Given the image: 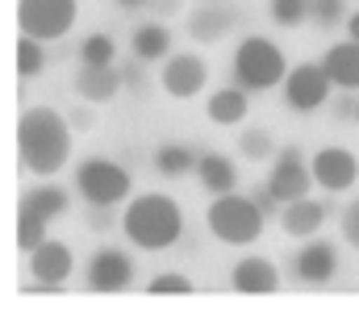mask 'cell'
<instances>
[{"mask_svg": "<svg viewBox=\"0 0 359 313\" xmlns=\"http://www.w3.org/2000/svg\"><path fill=\"white\" fill-rule=\"evenodd\" d=\"M238 151L247 155V159H276V142H271V134L268 130H247L243 138H238Z\"/></svg>", "mask_w": 359, "mask_h": 313, "instance_id": "obj_27", "label": "cell"}, {"mask_svg": "<svg viewBox=\"0 0 359 313\" xmlns=\"http://www.w3.org/2000/svg\"><path fill=\"white\" fill-rule=\"evenodd\" d=\"M80 17V0H17V25L21 34L50 42L63 38Z\"/></svg>", "mask_w": 359, "mask_h": 313, "instance_id": "obj_6", "label": "cell"}, {"mask_svg": "<svg viewBox=\"0 0 359 313\" xmlns=\"http://www.w3.org/2000/svg\"><path fill=\"white\" fill-rule=\"evenodd\" d=\"M230 284H234V293H276V288H280V272L271 267V259L251 255V259L234 263Z\"/></svg>", "mask_w": 359, "mask_h": 313, "instance_id": "obj_15", "label": "cell"}, {"mask_svg": "<svg viewBox=\"0 0 359 313\" xmlns=\"http://www.w3.org/2000/svg\"><path fill=\"white\" fill-rule=\"evenodd\" d=\"M121 225H126V234H130L134 246H142V251H168V246H176L180 230H184V217H180V205L172 197L147 193V197L130 201Z\"/></svg>", "mask_w": 359, "mask_h": 313, "instance_id": "obj_2", "label": "cell"}, {"mask_svg": "<svg viewBox=\"0 0 359 313\" xmlns=\"http://www.w3.org/2000/svg\"><path fill=\"white\" fill-rule=\"evenodd\" d=\"M209 230H213V238H222L230 246H247L264 234V209L251 197L222 193V201L209 205Z\"/></svg>", "mask_w": 359, "mask_h": 313, "instance_id": "obj_3", "label": "cell"}, {"mask_svg": "<svg viewBox=\"0 0 359 313\" xmlns=\"http://www.w3.org/2000/svg\"><path fill=\"white\" fill-rule=\"evenodd\" d=\"M134 284V259L121 251H96L88 263V288L92 293H121Z\"/></svg>", "mask_w": 359, "mask_h": 313, "instance_id": "obj_10", "label": "cell"}, {"mask_svg": "<svg viewBox=\"0 0 359 313\" xmlns=\"http://www.w3.org/2000/svg\"><path fill=\"white\" fill-rule=\"evenodd\" d=\"M309 17V0H271V21L276 25H301Z\"/></svg>", "mask_w": 359, "mask_h": 313, "instance_id": "obj_28", "label": "cell"}, {"mask_svg": "<svg viewBox=\"0 0 359 313\" xmlns=\"http://www.w3.org/2000/svg\"><path fill=\"white\" fill-rule=\"evenodd\" d=\"M205 113H209V121H217V125H238V121L247 117V92H243V88H217V92L205 101Z\"/></svg>", "mask_w": 359, "mask_h": 313, "instance_id": "obj_20", "label": "cell"}, {"mask_svg": "<svg viewBox=\"0 0 359 313\" xmlns=\"http://www.w3.org/2000/svg\"><path fill=\"white\" fill-rule=\"evenodd\" d=\"M29 276H34V284H42V288H59L67 276H72V251L63 246V242H42L38 251H29Z\"/></svg>", "mask_w": 359, "mask_h": 313, "instance_id": "obj_12", "label": "cell"}, {"mask_svg": "<svg viewBox=\"0 0 359 313\" xmlns=\"http://www.w3.org/2000/svg\"><path fill=\"white\" fill-rule=\"evenodd\" d=\"M292 272L301 284H330L339 272V251L330 242H305L292 259Z\"/></svg>", "mask_w": 359, "mask_h": 313, "instance_id": "obj_13", "label": "cell"}, {"mask_svg": "<svg viewBox=\"0 0 359 313\" xmlns=\"http://www.w3.org/2000/svg\"><path fill=\"white\" fill-rule=\"evenodd\" d=\"M113 55H117V46H113L109 34H88V38L80 42V59H84V67H113Z\"/></svg>", "mask_w": 359, "mask_h": 313, "instance_id": "obj_24", "label": "cell"}, {"mask_svg": "<svg viewBox=\"0 0 359 313\" xmlns=\"http://www.w3.org/2000/svg\"><path fill=\"white\" fill-rule=\"evenodd\" d=\"M251 201H255V205L264 209V217H268V213H276V205H280V201H276V193H271V188H259V193H255V197H251Z\"/></svg>", "mask_w": 359, "mask_h": 313, "instance_id": "obj_32", "label": "cell"}, {"mask_svg": "<svg viewBox=\"0 0 359 313\" xmlns=\"http://www.w3.org/2000/svg\"><path fill=\"white\" fill-rule=\"evenodd\" d=\"M151 293H155V297H163V293H192V280L180 276V272H163V276L151 280Z\"/></svg>", "mask_w": 359, "mask_h": 313, "instance_id": "obj_30", "label": "cell"}, {"mask_svg": "<svg viewBox=\"0 0 359 313\" xmlns=\"http://www.w3.org/2000/svg\"><path fill=\"white\" fill-rule=\"evenodd\" d=\"M196 176H201V184H205L213 197L234 193V184H238V172L230 167L226 155H201V159H196Z\"/></svg>", "mask_w": 359, "mask_h": 313, "instance_id": "obj_19", "label": "cell"}, {"mask_svg": "<svg viewBox=\"0 0 359 313\" xmlns=\"http://www.w3.org/2000/svg\"><path fill=\"white\" fill-rule=\"evenodd\" d=\"M42 67H46L42 42L29 38V34H21V42H17V71H21L25 80H34V76H42Z\"/></svg>", "mask_w": 359, "mask_h": 313, "instance_id": "obj_25", "label": "cell"}, {"mask_svg": "<svg viewBox=\"0 0 359 313\" xmlns=\"http://www.w3.org/2000/svg\"><path fill=\"white\" fill-rule=\"evenodd\" d=\"M322 71L330 76V84H339V88H359V42H339V46H330L326 50V59H322Z\"/></svg>", "mask_w": 359, "mask_h": 313, "instance_id": "obj_16", "label": "cell"}, {"mask_svg": "<svg viewBox=\"0 0 359 313\" xmlns=\"http://www.w3.org/2000/svg\"><path fill=\"white\" fill-rule=\"evenodd\" d=\"M76 88H80V97L88 104H109L117 97V88H121V76L113 67H80Z\"/></svg>", "mask_w": 359, "mask_h": 313, "instance_id": "obj_18", "label": "cell"}, {"mask_svg": "<svg viewBox=\"0 0 359 313\" xmlns=\"http://www.w3.org/2000/svg\"><path fill=\"white\" fill-rule=\"evenodd\" d=\"M130 46H134V59H142V63H155V59H163V55L172 50V34H168V25L151 21V25H138V29H134Z\"/></svg>", "mask_w": 359, "mask_h": 313, "instance_id": "obj_21", "label": "cell"}, {"mask_svg": "<svg viewBox=\"0 0 359 313\" xmlns=\"http://www.w3.org/2000/svg\"><path fill=\"white\" fill-rule=\"evenodd\" d=\"M309 172H313V184H322L326 193H347L359 180V159L343 146H326V151L313 155Z\"/></svg>", "mask_w": 359, "mask_h": 313, "instance_id": "obj_9", "label": "cell"}, {"mask_svg": "<svg viewBox=\"0 0 359 313\" xmlns=\"http://www.w3.org/2000/svg\"><path fill=\"white\" fill-rule=\"evenodd\" d=\"M21 205L34 209V213H42V217L50 221V217H63V213H67V193H63V188H55V184H46V188H34Z\"/></svg>", "mask_w": 359, "mask_h": 313, "instance_id": "obj_23", "label": "cell"}, {"mask_svg": "<svg viewBox=\"0 0 359 313\" xmlns=\"http://www.w3.org/2000/svg\"><path fill=\"white\" fill-rule=\"evenodd\" d=\"M347 34H351V42H359V13L355 17H347Z\"/></svg>", "mask_w": 359, "mask_h": 313, "instance_id": "obj_34", "label": "cell"}, {"mask_svg": "<svg viewBox=\"0 0 359 313\" xmlns=\"http://www.w3.org/2000/svg\"><path fill=\"white\" fill-rule=\"evenodd\" d=\"M192 167H196V155L188 146H159V155H155V172H163V176H184Z\"/></svg>", "mask_w": 359, "mask_h": 313, "instance_id": "obj_26", "label": "cell"}, {"mask_svg": "<svg viewBox=\"0 0 359 313\" xmlns=\"http://www.w3.org/2000/svg\"><path fill=\"white\" fill-rule=\"evenodd\" d=\"M334 109H339V117H351V109H355V97H339V104H334Z\"/></svg>", "mask_w": 359, "mask_h": 313, "instance_id": "obj_33", "label": "cell"}, {"mask_svg": "<svg viewBox=\"0 0 359 313\" xmlns=\"http://www.w3.org/2000/svg\"><path fill=\"white\" fill-rule=\"evenodd\" d=\"M42 242H46V217L21 205V217H17V246L29 255V251H38Z\"/></svg>", "mask_w": 359, "mask_h": 313, "instance_id": "obj_22", "label": "cell"}, {"mask_svg": "<svg viewBox=\"0 0 359 313\" xmlns=\"http://www.w3.org/2000/svg\"><path fill=\"white\" fill-rule=\"evenodd\" d=\"M322 221H326V209L318 205V201H309V197L288 201V205L280 209V225H284V234H292V238H309V234H318Z\"/></svg>", "mask_w": 359, "mask_h": 313, "instance_id": "obj_17", "label": "cell"}, {"mask_svg": "<svg viewBox=\"0 0 359 313\" xmlns=\"http://www.w3.org/2000/svg\"><path fill=\"white\" fill-rule=\"evenodd\" d=\"M234 76H238V88H276L288 76L284 50L268 38H247L234 50Z\"/></svg>", "mask_w": 359, "mask_h": 313, "instance_id": "obj_4", "label": "cell"}, {"mask_svg": "<svg viewBox=\"0 0 359 313\" xmlns=\"http://www.w3.org/2000/svg\"><path fill=\"white\" fill-rule=\"evenodd\" d=\"M76 188L92 209H109L130 197V172L117 167L113 159H84L76 167Z\"/></svg>", "mask_w": 359, "mask_h": 313, "instance_id": "obj_5", "label": "cell"}, {"mask_svg": "<svg viewBox=\"0 0 359 313\" xmlns=\"http://www.w3.org/2000/svg\"><path fill=\"white\" fill-rule=\"evenodd\" d=\"M309 184H313V172H309V163L301 159V151L297 146H288V151H276V159H271V176H268V188L276 193V201H301V197H309Z\"/></svg>", "mask_w": 359, "mask_h": 313, "instance_id": "obj_8", "label": "cell"}, {"mask_svg": "<svg viewBox=\"0 0 359 313\" xmlns=\"http://www.w3.org/2000/svg\"><path fill=\"white\" fill-rule=\"evenodd\" d=\"M205 80H209V67H205L196 55H172L168 67H163V92L176 97V101L196 97V92L205 88Z\"/></svg>", "mask_w": 359, "mask_h": 313, "instance_id": "obj_11", "label": "cell"}, {"mask_svg": "<svg viewBox=\"0 0 359 313\" xmlns=\"http://www.w3.org/2000/svg\"><path fill=\"white\" fill-rule=\"evenodd\" d=\"M309 17L330 29V25H339L347 17V0H309Z\"/></svg>", "mask_w": 359, "mask_h": 313, "instance_id": "obj_29", "label": "cell"}, {"mask_svg": "<svg viewBox=\"0 0 359 313\" xmlns=\"http://www.w3.org/2000/svg\"><path fill=\"white\" fill-rule=\"evenodd\" d=\"M234 25H238L234 8H226V4H217V0L201 4V8L188 17V29H192V38H196V42H217V38H226Z\"/></svg>", "mask_w": 359, "mask_h": 313, "instance_id": "obj_14", "label": "cell"}, {"mask_svg": "<svg viewBox=\"0 0 359 313\" xmlns=\"http://www.w3.org/2000/svg\"><path fill=\"white\" fill-rule=\"evenodd\" d=\"M72 155V130L55 109H25L17 121V159L34 176L63 172Z\"/></svg>", "mask_w": 359, "mask_h": 313, "instance_id": "obj_1", "label": "cell"}, {"mask_svg": "<svg viewBox=\"0 0 359 313\" xmlns=\"http://www.w3.org/2000/svg\"><path fill=\"white\" fill-rule=\"evenodd\" d=\"M351 117H355V125H359V101H355V109H351Z\"/></svg>", "mask_w": 359, "mask_h": 313, "instance_id": "obj_36", "label": "cell"}, {"mask_svg": "<svg viewBox=\"0 0 359 313\" xmlns=\"http://www.w3.org/2000/svg\"><path fill=\"white\" fill-rule=\"evenodd\" d=\"M284 101L292 113H313L330 101V76L322 71V63H301L284 76Z\"/></svg>", "mask_w": 359, "mask_h": 313, "instance_id": "obj_7", "label": "cell"}, {"mask_svg": "<svg viewBox=\"0 0 359 313\" xmlns=\"http://www.w3.org/2000/svg\"><path fill=\"white\" fill-rule=\"evenodd\" d=\"M117 4H126V8H138V4H147V0H117Z\"/></svg>", "mask_w": 359, "mask_h": 313, "instance_id": "obj_35", "label": "cell"}, {"mask_svg": "<svg viewBox=\"0 0 359 313\" xmlns=\"http://www.w3.org/2000/svg\"><path fill=\"white\" fill-rule=\"evenodd\" d=\"M343 238L359 251V201L355 205H347V213H343Z\"/></svg>", "mask_w": 359, "mask_h": 313, "instance_id": "obj_31", "label": "cell"}]
</instances>
